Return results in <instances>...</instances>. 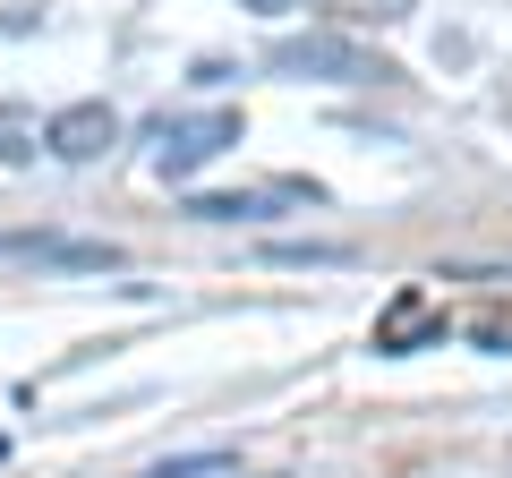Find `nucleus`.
<instances>
[{"label": "nucleus", "mask_w": 512, "mask_h": 478, "mask_svg": "<svg viewBox=\"0 0 512 478\" xmlns=\"http://www.w3.org/2000/svg\"><path fill=\"white\" fill-rule=\"evenodd\" d=\"M265 69L274 77H316V86H376V77H393L367 43H350V35H282L274 52H265Z\"/></svg>", "instance_id": "1"}, {"label": "nucleus", "mask_w": 512, "mask_h": 478, "mask_svg": "<svg viewBox=\"0 0 512 478\" xmlns=\"http://www.w3.org/2000/svg\"><path fill=\"white\" fill-rule=\"evenodd\" d=\"M239 111H180V120H154V171L163 180H197L205 163H222V154L239 146Z\"/></svg>", "instance_id": "2"}, {"label": "nucleus", "mask_w": 512, "mask_h": 478, "mask_svg": "<svg viewBox=\"0 0 512 478\" xmlns=\"http://www.w3.org/2000/svg\"><path fill=\"white\" fill-rule=\"evenodd\" d=\"M111 239H69V231H0V274H120Z\"/></svg>", "instance_id": "3"}, {"label": "nucleus", "mask_w": 512, "mask_h": 478, "mask_svg": "<svg viewBox=\"0 0 512 478\" xmlns=\"http://www.w3.org/2000/svg\"><path fill=\"white\" fill-rule=\"evenodd\" d=\"M111 146H120V111L111 103H69L43 120V154H60V163H103Z\"/></svg>", "instance_id": "4"}, {"label": "nucleus", "mask_w": 512, "mask_h": 478, "mask_svg": "<svg viewBox=\"0 0 512 478\" xmlns=\"http://www.w3.org/2000/svg\"><path fill=\"white\" fill-rule=\"evenodd\" d=\"M427 333H444V308L427 291H393V308L376 316V350H410V342H427Z\"/></svg>", "instance_id": "5"}, {"label": "nucleus", "mask_w": 512, "mask_h": 478, "mask_svg": "<svg viewBox=\"0 0 512 478\" xmlns=\"http://www.w3.org/2000/svg\"><path fill=\"white\" fill-rule=\"evenodd\" d=\"M419 0H325V18H342V26H402Z\"/></svg>", "instance_id": "6"}, {"label": "nucleus", "mask_w": 512, "mask_h": 478, "mask_svg": "<svg viewBox=\"0 0 512 478\" xmlns=\"http://www.w3.org/2000/svg\"><path fill=\"white\" fill-rule=\"evenodd\" d=\"M137 478H248L231 453H180V461H154V470H137Z\"/></svg>", "instance_id": "7"}, {"label": "nucleus", "mask_w": 512, "mask_h": 478, "mask_svg": "<svg viewBox=\"0 0 512 478\" xmlns=\"http://www.w3.org/2000/svg\"><path fill=\"white\" fill-rule=\"evenodd\" d=\"M239 9H256V18H282V9H299V0H239Z\"/></svg>", "instance_id": "8"}]
</instances>
